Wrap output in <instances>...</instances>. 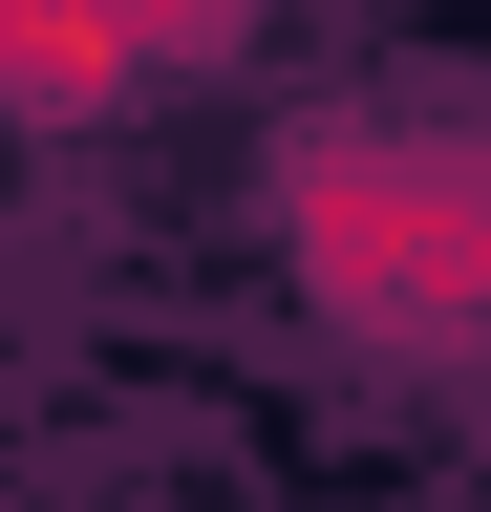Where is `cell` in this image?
Wrapping results in <instances>:
<instances>
[{"instance_id":"cell-1","label":"cell","mask_w":491,"mask_h":512,"mask_svg":"<svg viewBox=\"0 0 491 512\" xmlns=\"http://www.w3.org/2000/svg\"><path fill=\"white\" fill-rule=\"evenodd\" d=\"M278 256H299L321 320L449 363V342H491V150H449V128H299L278 150Z\"/></svg>"},{"instance_id":"cell-2","label":"cell","mask_w":491,"mask_h":512,"mask_svg":"<svg viewBox=\"0 0 491 512\" xmlns=\"http://www.w3.org/2000/svg\"><path fill=\"white\" fill-rule=\"evenodd\" d=\"M129 86H171L150 0H0V128H86Z\"/></svg>"},{"instance_id":"cell-3","label":"cell","mask_w":491,"mask_h":512,"mask_svg":"<svg viewBox=\"0 0 491 512\" xmlns=\"http://www.w3.org/2000/svg\"><path fill=\"white\" fill-rule=\"evenodd\" d=\"M150 43H171V64H214V43H235V0H150Z\"/></svg>"}]
</instances>
